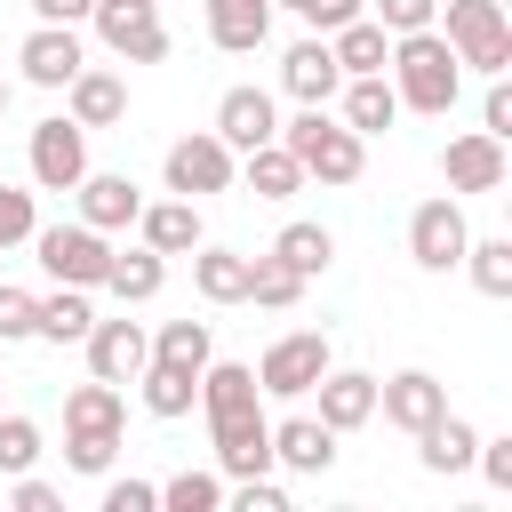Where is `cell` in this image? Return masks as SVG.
I'll return each mask as SVG.
<instances>
[{"label":"cell","mask_w":512,"mask_h":512,"mask_svg":"<svg viewBox=\"0 0 512 512\" xmlns=\"http://www.w3.org/2000/svg\"><path fill=\"white\" fill-rule=\"evenodd\" d=\"M200 408H208V440H216L224 480L272 472V424H264V392H256L248 360H208L200 368Z\"/></svg>","instance_id":"cell-1"},{"label":"cell","mask_w":512,"mask_h":512,"mask_svg":"<svg viewBox=\"0 0 512 512\" xmlns=\"http://www.w3.org/2000/svg\"><path fill=\"white\" fill-rule=\"evenodd\" d=\"M392 96L408 104V112H448L456 96H464V64H456V48L440 40V24H424V32H392Z\"/></svg>","instance_id":"cell-2"},{"label":"cell","mask_w":512,"mask_h":512,"mask_svg":"<svg viewBox=\"0 0 512 512\" xmlns=\"http://www.w3.org/2000/svg\"><path fill=\"white\" fill-rule=\"evenodd\" d=\"M120 424H128L120 384L88 376V384L64 400V464H72V472H112V456H120Z\"/></svg>","instance_id":"cell-3"},{"label":"cell","mask_w":512,"mask_h":512,"mask_svg":"<svg viewBox=\"0 0 512 512\" xmlns=\"http://www.w3.org/2000/svg\"><path fill=\"white\" fill-rule=\"evenodd\" d=\"M280 144L320 184H360V168H368V136H352L344 120H328V104H304L296 120H280Z\"/></svg>","instance_id":"cell-4"},{"label":"cell","mask_w":512,"mask_h":512,"mask_svg":"<svg viewBox=\"0 0 512 512\" xmlns=\"http://www.w3.org/2000/svg\"><path fill=\"white\" fill-rule=\"evenodd\" d=\"M328 368H336L328 328H288V336L264 344V360H256V392H264V400H304Z\"/></svg>","instance_id":"cell-5"},{"label":"cell","mask_w":512,"mask_h":512,"mask_svg":"<svg viewBox=\"0 0 512 512\" xmlns=\"http://www.w3.org/2000/svg\"><path fill=\"white\" fill-rule=\"evenodd\" d=\"M32 256H40V272L64 280V288H104V272H112V232H96V224H32Z\"/></svg>","instance_id":"cell-6"},{"label":"cell","mask_w":512,"mask_h":512,"mask_svg":"<svg viewBox=\"0 0 512 512\" xmlns=\"http://www.w3.org/2000/svg\"><path fill=\"white\" fill-rule=\"evenodd\" d=\"M448 48H456V64L464 72H504L512 64V16H504V0H448V32H440Z\"/></svg>","instance_id":"cell-7"},{"label":"cell","mask_w":512,"mask_h":512,"mask_svg":"<svg viewBox=\"0 0 512 512\" xmlns=\"http://www.w3.org/2000/svg\"><path fill=\"white\" fill-rule=\"evenodd\" d=\"M96 40L120 56V64H160L168 56V24H160V0H96L88 8Z\"/></svg>","instance_id":"cell-8"},{"label":"cell","mask_w":512,"mask_h":512,"mask_svg":"<svg viewBox=\"0 0 512 512\" xmlns=\"http://www.w3.org/2000/svg\"><path fill=\"white\" fill-rule=\"evenodd\" d=\"M168 192L176 200H200V192H232V176H240V152L216 136V128H200V136H176L168 144Z\"/></svg>","instance_id":"cell-9"},{"label":"cell","mask_w":512,"mask_h":512,"mask_svg":"<svg viewBox=\"0 0 512 512\" xmlns=\"http://www.w3.org/2000/svg\"><path fill=\"white\" fill-rule=\"evenodd\" d=\"M80 176H88V128H80L72 112L40 120V128H32V184H40V192H72Z\"/></svg>","instance_id":"cell-10"},{"label":"cell","mask_w":512,"mask_h":512,"mask_svg":"<svg viewBox=\"0 0 512 512\" xmlns=\"http://www.w3.org/2000/svg\"><path fill=\"white\" fill-rule=\"evenodd\" d=\"M464 240H472V224H464L456 192H440V200H424V208L408 216V256H416L424 272H456V264H464Z\"/></svg>","instance_id":"cell-11"},{"label":"cell","mask_w":512,"mask_h":512,"mask_svg":"<svg viewBox=\"0 0 512 512\" xmlns=\"http://www.w3.org/2000/svg\"><path fill=\"white\" fill-rule=\"evenodd\" d=\"M88 376H104V384H136L144 376V360H152V336H144V320H88Z\"/></svg>","instance_id":"cell-12"},{"label":"cell","mask_w":512,"mask_h":512,"mask_svg":"<svg viewBox=\"0 0 512 512\" xmlns=\"http://www.w3.org/2000/svg\"><path fill=\"white\" fill-rule=\"evenodd\" d=\"M504 136H488V128H464V136H448L440 144V176H448V192H504Z\"/></svg>","instance_id":"cell-13"},{"label":"cell","mask_w":512,"mask_h":512,"mask_svg":"<svg viewBox=\"0 0 512 512\" xmlns=\"http://www.w3.org/2000/svg\"><path fill=\"white\" fill-rule=\"evenodd\" d=\"M376 408H384V424H400V432L416 440L424 424H440V416H448V384H440L432 368H400V376H384V384H376Z\"/></svg>","instance_id":"cell-14"},{"label":"cell","mask_w":512,"mask_h":512,"mask_svg":"<svg viewBox=\"0 0 512 512\" xmlns=\"http://www.w3.org/2000/svg\"><path fill=\"white\" fill-rule=\"evenodd\" d=\"M16 64H24V80H32V88H64V80L88 64V48H80V32H72V24H32V32H24V48H16Z\"/></svg>","instance_id":"cell-15"},{"label":"cell","mask_w":512,"mask_h":512,"mask_svg":"<svg viewBox=\"0 0 512 512\" xmlns=\"http://www.w3.org/2000/svg\"><path fill=\"white\" fill-rule=\"evenodd\" d=\"M216 136H224L232 152H256V144H272V136H280V112H272V96H264V88H224V96H216Z\"/></svg>","instance_id":"cell-16"},{"label":"cell","mask_w":512,"mask_h":512,"mask_svg":"<svg viewBox=\"0 0 512 512\" xmlns=\"http://www.w3.org/2000/svg\"><path fill=\"white\" fill-rule=\"evenodd\" d=\"M312 392H320V424H328L336 440L360 432V424L376 416V376H368V368H328Z\"/></svg>","instance_id":"cell-17"},{"label":"cell","mask_w":512,"mask_h":512,"mask_svg":"<svg viewBox=\"0 0 512 512\" xmlns=\"http://www.w3.org/2000/svg\"><path fill=\"white\" fill-rule=\"evenodd\" d=\"M272 464H280V472L320 480V472L336 464V432H328L320 416H288V424H272Z\"/></svg>","instance_id":"cell-18"},{"label":"cell","mask_w":512,"mask_h":512,"mask_svg":"<svg viewBox=\"0 0 512 512\" xmlns=\"http://www.w3.org/2000/svg\"><path fill=\"white\" fill-rule=\"evenodd\" d=\"M64 104H72V120H80V128H112V120L128 112V80H120V72H104V64H80V72L64 80Z\"/></svg>","instance_id":"cell-19"},{"label":"cell","mask_w":512,"mask_h":512,"mask_svg":"<svg viewBox=\"0 0 512 512\" xmlns=\"http://www.w3.org/2000/svg\"><path fill=\"white\" fill-rule=\"evenodd\" d=\"M136 232H144V248H160V256H192L208 232H200V200H144L136 208Z\"/></svg>","instance_id":"cell-20"},{"label":"cell","mask_w":512,"mask_h":512,"mask_svg":"<svg viewBox=\"0 0 512 512\" xmlns=\"http://www.w3.org/2000/svg\"><path fill=\"white\" fill-rule=\"evenodd\" d=\"M200 8H208V40L224 56H248L272 40V0H200Z\"/></svg>","instance_id":"cell-21"},{"label":"cell","mask_w":512,"mask_h":512,"mask_svg":"<svg viewBox=\"0 0 512 512\" xmlns=\"http://www.w3.org/2000/svg\"><path fill=\"white\" fill-rule=\"evenodd\" d=\"M280 88H288L296 104H328V96L344 88V72H336L328 40H296V48L280 56Z\"/></svg>","instance_id":"cell-22"},{"label":"cell","mask_w":512,"mask_h":512,"mask_svg":"<svg viewBox=\"0 0 512 512\" xmlns=\"http://www.w3.org/2000/svg\"><path fill=\"white\" fill-rule=\"evenodd\" d=\"M72 192H80V224H96V232H128L136 208H144V192H136L128 176H96V168H88Z\"/></svg>","instance_id":"cell-23"},{"label":"cell","mask_w":512,"mask_h":512,"mask_svg":"<svg viewBox=\"0 0 512 512\" xmlns=\"http://www.w3.org/2000/svg\"><path fill=\"white\" fill-rule=\"evenodd\" d=\"M320 40H328V56H336L344 80H352V72H384V56H392V32H384L368 8H360L352 24H336V32H320Z\"/></svg>","instance_id":"cell-24"},{"label":"cell","mask_w":512,"mask_h":512,"mask_svg":"<svg viewBox=\"0 0 512 512\" xmlns=\"http://www.w3.org/2000/svg\"><path fill=\"white\" fill-rule=\"evenodd\" d=\"M336 96H344V128H352V136H384V128L400 120V96H392L384 72H352Z\"/></svg>","instance_id":"cell-25"},{"label":"cell","mask_w":512,"mask_h":512,"mask_svg":"<svg viewBox=\"0 0 512 512\" xmlns=\"http://www.w3.org/2000/svg\"><path fill=\"white\" fill-rule=\"evenodd\" d=\"M240 176H248L256 200H296V192H304V168H296V152H288L280 136L256 144V152H240Z\"/></svg>","instance_id":"cell-26"},{"label":"cell","mask_w":512,"mask_h":512,"mask_svg":"<svg viewBox=\"0 0 512 512\" xmlns=\"http://www.w3.org/2000/svg\"><path fill=\"white\" fill-rule=\"evenodd\" d=\"M192 288L208 296V304H248V256L240 248H192Z\"/></svg>","instance_id":"cell-27"},{"label":"cell","mask_w":512,"mask_h":512,"mask_svg":"<svg viewBox=\"0 0 512 512\" xmlns=\"http://www.w3.org/2000/svg\"><path fill=\"white\" fill-rule=\"evenodd\" d=\"M144 408L160 416V424H176V416H192V400H200V368H176V360H144Z\"/></svg>","instance_id":"cell-28"},{"label":"cell","mask_w":512,"mask_h":512,"mask_svg":"<svg viewBox=\"0 0 512 512\" xmlns=\"http://www.w3.org/2000/svg\"><path fill=\"white\" fill-rule=\"evenodd\" d=\"M160 280H168V256H160V248H128V256L112 248V272H104V288H112L120 304H152V296H160Z\"/></svg>","instance_id":"cell-29"},{"label":"cell","mask_w":512,"mask_h":512,"mask_svg":"<svg viewBox=\"0 0 512 512\" xmlns=\"http://www.w3.org/2000/svg\"><path fill=\"white\" fill-rule=\"evenodd\" d=\"M88 320H96L88 288H64V280H56V296H40V320H32V336H40V344H80V336H88Z\"/></svg>","instance_id":"cell-30"},{"label":"cell","mask_w":512,"mask_h":512,"mask_svg":"<svg viewBox=\"0 0 512 512\" xmlns=\"http://www.w3.org/2000/svg\"><path fill=\"white\" fill-rule=\"evenodd\" d=\"M472 448H480V432H472L464 416H440V424H424V432H416L424 472H472Z\"/></svg>","instance_id":"cell-31"},{"label":"cell","mask_w":512,"mask_h":512,"mask_svg":"<svg viewBox=\"0 0 512 512\" xmlns=\"http://www.w3.org/2000/svg\"><path fill=\"white\" fill-rule=\"evenodd\" d=\"M272 256H280L296 280H320V272L336 264V232H328V224H288V232L272 240Z\"/></svg>","instance_id":"cell-32"},{"label":"cell","mask_w":512,"mask_h":512,"mask_svg":"<svg viewBox=\"0 0 512 512\" xmlns=\"http://www.w3.org/2000/svg\"><path fill=\"white\" fill-rule=\"evenodd\" d=\"M464 272L480 296H512V240L488 232V240H464Z\"/></svg>","instance_id":"cell-33"},{"label":"cell","mask_w":512,"mask_h":512,"mask_svg":"<svg viewBox=\"0 0 512 512\" xmlns=\"http://www.w3.org/2000/svg\"><path fill=\"white\" fill-rule=\"evenodd\" d=\"M304 288H312V280H296L280 256H248V304H264V312H288Z\"/></svg>","instance_id":"cell-34"},{"label":"cell","mask_w":512,"mask_h":512,"mask_svg":"<svg viewBox=\"0 0 512 512\" xmlns=\"http://www.w3.org/2000/svg\"><path fill=\"white\" fill-rule=\"evenodd\" d=\"M152 360L208 368V360H216V344H208V320H160V336H152Z\"/></svg>","instance_id":"cell-35"},{"label":"cell","mask_w":512,"mask_h":512,"mask_svg":"<svg viewBox=\"0 0 512 512\" xmlns=\"http://www.w3.org/2000/svg\"><path fill=\"white\" fill-rule=\"evenodd\" d=\"M160 504L168 512H216L224 504V472H176V480H160Z\"/></svg>","instance_id":"cell-36"},{"label":"cell","mask_w":512,"mask_h":512,"mask_svg":"<svg viewBox=\"0 0 512 512\" xmlns=\"http://www.w3.org/2000/svg\"><path fill=\"white\" fill-rule=\"evenodd\" d=\"M40 464V424L32 416H0V472L16 480V472H32Z\"/></svg>","instance_id":"cell-37"},{"label":"cell","mask_w":512,"mask_h":512,"mask_svg":"<svg viewBox=\"0 0 512 512\" xmlns=\"http://www.w3.org/2000/svg\"><path fill=\"white\" fill-rule=\"evenodd\" d=\"M32 320H40V296L0 280V344H24V336H32Z\"/></svg>","instance_id":"cell-38"},{"label":"cell","mask_w":512,"mask_h":512,"mask_svg":"<svg viewBox=\"0 0 512 512\" xmlns=\"http://www.w3.org/2000/svg\"><path fill=\"white\" fill-rule=\"evenodd\" d=\"M32 224H40V208H32V192H16V184H0V248H24V240H32Z\"/></svg>","instance_id":"cell-39"},{"label":"cell","mask_w":512,"mask_h":512,"mask_svg":"<svg viewBox=\"0 0 512 512\" xmlns=\"http://www.w3.org/2000/svg\"><path fill=\"white\" fill-rule=\"evenodd\" d=\"M376 24L384 32H424V24H440V0H376Z\"/></svg>","instance_id":"cell-40"},{"label":"cell","mask_w":512,"mask_h":512,"mask_svg":"<svg viewBox=\"0 0 512 512\" xmlns=\"http://www.w3.org/2000/svg\"><path fill=\"white\" fill-rule=\"evenodd\" d=\"M232 512H288V488L264 480V472L256 480H232Z\"/></svg>","instance_id":"cell-41"},{"label":"cell","mask_w":512,"mask_h":512,"mask_svg":"<svg viewBox=\"0 0 512 512\" xmlns=\"http://www.w3.org/2000/svg\"><path fill=\"white\" fill-rule=\"evenodd\" d=\"M160 488L152 480H104V512H152Z\"/></svg>","instance_id":"cell-42"},{"label":"cell","mask_w":512,"mask_h":512,"mask_svg":"<svg viewBox=\"0 0 512 512\" xmlns=\"http://www.w3.org/2000/svg\"><path fill=\"white\" fill-rule=\"evenodd\" d=\"M368 0H296V16L312 24V32H336V24H352Z\"/></svg>","instance_id":"cell-43"},{"label":"cell","mask_w":512,"mask_h":512,"mask_svg":"<svg viewBox=\"0 0 512 512\" xmlns=\"http://www.w3.org/2000/svg\"><path fill=\"white\" fill-rule=\"evenodd\" d=\"M480 128H488V136H504V144H512V88H504V72H496V80H488V104H480Z\"/></svg>","instance_id":"cell-44"},{"label":"cell","mask_w":512,"mask_h":512,"mask_svg":"<svg viewBox=\"0 0 512 512\" xmlns=\"http://www.w3.org/2000/svg\"><path fill=\"white\" fill-rule=\"evenodd\" d=\"M8 504H16V512H64V496H56L48 480H32V472H16V488H8Z\"/></svg>","instance_id":"cell-45"},{"label":"cell","mask_w":512,"mask_h":512,"mask_svg":"<svg viewBox=\"0 0 512 512\" xmlns=\"http://www.w3.org/2000/svg\"><path fill=\"white\" fill-rule=\"evenodd\" d=\"M96 0H32V24H88Z\"/></svg>","instance_id":"cell-46"},{"label":"cell","mask_w":512,"mask_h":512,"mask_svg":"<svg viewBox=\"0 0 512 512\" xmlns=\"http://www.w3.org/2000/svg\"><path fill=\"white\" fill-rule=\"evenodd\" d=\"M0 112H8V80H0Z\"/></svg>","instance_id":"cell-47"},{"label":"cell","mask_w":512,"mask_h":512,"mask_svg":"<svg viewBox=\"0 0 512 512\" xmlns=\"http://www.w3.org/2000/svg\"><path fill=\"white\" fill-rule=\"evenodd\" d=\"M272 8H296V0H272Z\"/></svg>","instance_id":"cell-48"}]
</instances>
